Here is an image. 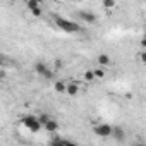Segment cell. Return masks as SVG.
<instances>
[{
  "mask_svg": "<svg viewBox=\"0 0 146 146\" xmlns=\"http://www.w3.org/2000/svg\"><path fill=\"white\" fill-rule=\"evenodd\" d=\"M28 11L35 16V17H40L41 16V0H28V4H26Z\"/></svg>",
  "mask_w": 146,
  "mask_h": 146,
  "instance_id": "obj_5",
  "label": "cell"
},
{
  "mask_svg": "<svg viewBox=\"0 0 146 146\" xmlns=\"http://www.w3.org/2000/svg\"><path fill=\"white\" fill-rule=\"evenodd\" d=\"M93 132H95L98 137H108V136H112V132H113V125H110V124H98V125H95Z\"/></svg>",
  "mask_w": 146,
  "mask_h": 146,
  "instance_id": "obj_4",
  "label": "cell"
},
{
  "mask_svg": "<svg viewBox=\"0 0 146 146\" xmlns=\"http://www.w3.org/2000/svg\"><path fill=\"white\" fill-rule=\"evenodd\" d=\"M79 17L83 19V23H88V24H95L96 23V16L93 12H90V11H81Z\"/></svg>",
  "mask_w": 146,
  "mask_h": 146,
  "instance_id": "obj_6",
  "label": "cell"
},
{
  "mask_svg": "<svg viewBox=\"0 0 146 146\" xmlns=\"http://www.w3.org/2000/svg\"><path fill=\"white\" fill-rule=\"evenodd\" d=\"M21 122H23V125H24L28 131H31V132H38V131L43 127V124L40 122V119H38L36 115H31V113L24 115V117L21 119Z\"/></svg>",
  "mask_w": 146,
  "mask_h": 146,
  "instance_id": "obj_2",
  "label": "cell"
},
{
  "mask_svg": "<svg viewBox=\"0 0 146 146\" xmlns=\"http://www.w3.org/2000/svg\"><path fill=\"white\" fill-rule=\"evenodd\" d=\"M53 88H55L57 93H65L67 91V84H64L62 81H55L53 83Z\"/></svg>",
  "mask_w": 146,
  "mask_h": 146,
  "instance_id": "obj_12",
  "label": "cell"
},
{
  "mask_svg": "<svg viewBox=\"0 0 146 146\" xmlns=\"http://www.w3.org/2000/svg\"><path fill=\"white\" fill-rule=\"evenodd\" d=\"M53 23L64 31V33H69V35H76V33H81V26L74 21H69V19H64L60 16H55L53 17Z\"/></svg>",
  "mask_w": 146,
  "mask_h": 146,
  "instance_id": "obj_1",
  "label": "cell"
},
{
  "mask_svg": "<svg viewBox=\"0 0 146 146\" xmlns=\"http://www.w3.org/2000/svg\"><path fill=\"white\" fill-rule=\"evenodd\" d=\"M69 96H76L78 93H79V86L76 84V83H69L67 84V91H65Z\"/></svg>",
  "mask_w": 146,
  "mask_h": 146,
  "instance_id": "obj_10",
  "label": "cell"
},
{
  "mask_svg": "<svg viewBox=\"0 0 146 146\" xmlns=\"http://www.w3.org/2000/svg\"><path fill=\"white\" fill-rule=\"evenodd\" d=\"M50 144H72V141H69V139H62V137H58L57 136V132H55V136L50 139Z\"/></svg>",
  "mask_w": 146,
  "mask_h": 146,
  "instance_id": "obj_11",
  "label": "cell"
},
{
  "mask_svg": "<svg viewBox=\"0 0 146 146\" xmlns=\"http://www.w3.org/2000/svg\"><path fill=\"white\" fill-rule=\"evenodd\" d=\"M35 72H36L40 78L46 79V81H53V79H55L53 70H52V69L48 67V64H45V62H36V64H35Z\"/></svg>",
  "mask_w": 146,
  "mask_h": 146,
  "instance_id": "obj_3",
  "label": "cell"
},
{
  "mask_svg": "<svg viewBox=\"0 0 146 146\" xmlns=\"http://www.w3.org/2000/svg\"><path fill=\"white\" fill-rule=\"evenodd\" d=\"M38 119H40V122L45 125V124H46V122L52 119V115H50V113H40V115H38Z\"/></svg>",
  "mask_w": 146,
  "mask_h": 146,
  "instance_id": "obj_14",
  "label": "cell"
},
{
  "mask_svg": "<svg viewBox=\"0 0 146 146\" xmlns=\"http://www.w3.org/2000/svg\"><path fill=\"white\" fill-rule=\"evenodd\" d=\"M96 64L102 65V67H108V65H112V58H110V55H107V53H100V55L96 57Z\"/></svg>",
  "mask_w": 146,
  "mask_h": 146,
  "instance_id": "obj_8",
  "label": "cell"
},
{
  "mask_svg": "<svg viewBox=\"0 0 146 146\" xmlns=\"http://www.w3.org/2000/svg\"><path fill=\"white\" fill-rule=\"evenodd\" d=\"M139 58H141V62H143V64H146V52H143V53L139 55Z\"/></svg>",
  "mask_w": 146,
  "mask_h": 146,
  "instance_id": "obj_17",
  "label": "cell"
},
{
  "mask_svg": "<svg viewBox=\"0 0 146 146\" xmlns=\"http://www.w3.org/2000/svg\"><path fill=\"white\" fill-rule=\"evenodd\" d=\"M95 76H96V79H102V78L105 76V72H103L102 69H95Z\"/></svg>",
  "mask_w": 146,
  "mask_h": 146,
  "instance_id": "obj_16",
  "label": "cell"
},
{
  "mask_svg": "<svg viewBox=\"0 0 146 146\" xmlns=\"http://www.w3.org/2000/svg\"><path fill=\"white\" fill-rule=\"evenodd\" d=\"M43 127H45V131H46V132H52V134L58 132V129H60L58 122H57V120H55L53 117H52V119H50V120H48V122H46V124L43 125Z\"/></svg>",
  "mask_w": 146,
  "mask_h": 146,
  "instance_id": "obj_7",
  "label": "cell"
},
{
  "mask_svg": "<svg viewBox=\"0 0 146 146\" xmlns=\"http://www.w3.org/2000/svg\"><path fill=\"white\" fill-rule=\"evenodd\" d=\"M144 40H146V33H144Z\"/></svg>",
  "mask_w": 146,
  "mask_h": 146,
  "instance_id": "obj_18",
  "label": "cell"
},
{
  "mask_svg": "<svg viewBox=\"0 0 146 146\" xmlns=\"http://www.w3.org/2000/svg\"><path fill=\"white\" fill-rule=\"evenodd\" d=\"M103 7L108 9V11L113 9V7H115V0H103Z\"/></svg>",
  "mask_w": 146,
  "mask_h": 146,
  "instance_id": "obj_15",
  "label": "cell"
},
{
  "mask_svg": "<svg viewBox=\"0 0 146 146\" xmlns=\"http://www.w3.org/2000/svg\"><path fill=\"white\" fill-rule=\"evenodd\" d=\"M83 78H84V81H88V83L95 81V79H96V76H95V70H86Z\"/></svg>",
  "mask_w": 146,
  "mask_h": 146,
  "instance_id": "obj_13",
  "label": "cell"
},
{
  "mask_svg": "<svg viewBox=\"0 0 146 146\" xmlns=\"http://www.w3.org/2000/svg\"><path fill=\"white\" fill-rule=\"evenodd\" d=\"M112 137H113L115 141H119V143H122V141L125 139V132H124V129H122V127H113V132H112Z\"/></svg>",
  "mask_w": 146,
  "mask_h": 146,
  "instance_id": "obj_9",
  "label": "cell"
}]
</instances>
